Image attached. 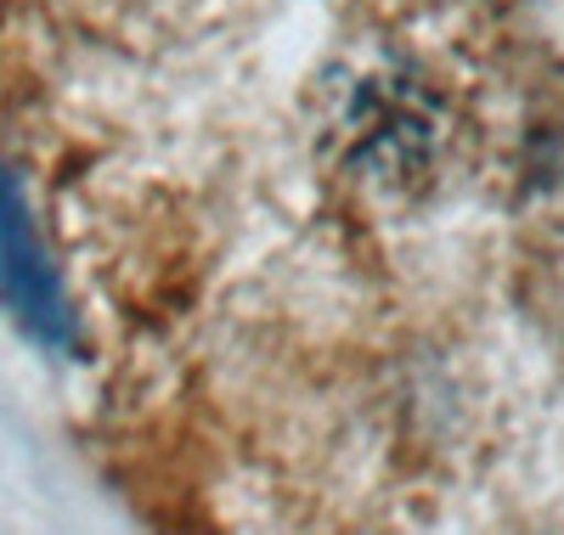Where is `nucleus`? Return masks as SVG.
I'll list each match as a JSON object with an SVG mask.
<instances>
[{"instance_id": "f257e3e1", "label": "nucleus", "mask_w": 564, "mask_h": 535, "mask_svg": "<svg viewBox=\"0 0 564 535\" xmlns=\"http://www.w3.org/2000/svg\"><path fill=\"white\" fill-rule=\"evenodd\" d=\"M0 305L40 350H79V316L45 254V237L18 170H0Z\"/></svg>"}, {"instance_id": "f03ea898", "label": "nucleus", "mask_w": 564, "mask_h": 535, "mask_svg": "<svg viewBox=\"0 0 564 535\" xmlns=\"http://www.w3.org/2000/svg\"><path fill=\"white\" fill-rule=\"evenodd\" d=\"M345 130L356 135V159L390 181L412 175L435 148V113L406 90V79H367L350 102Z\"/></svg>"}]
</instances>
